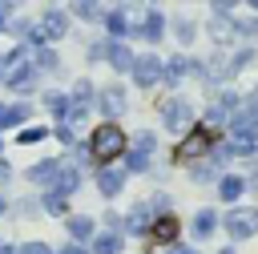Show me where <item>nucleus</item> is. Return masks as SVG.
Instances as JSON below:
<instances>
[{"instance_id":"nucleus-26","label":"nucleus","mask_w":258,"mask_h":254,"mask_svg":"<svg viewBox=\"0 0 258 254\" xmlns=\"http://www.w3.org/2000/svg\"><path fill=\"white\" fill-rule=\"evenodd\" d=\"M230 32H234V24H226V20H210V36L222 44V40H230Z\"/></svg>"},{"instance_id":"nucleus-41","label":"nucleus","mask_w":258,"mask_h":254,"mask_svg":"<svg viewBox=\"0 0 258 254\" xmlns=\"http://www.w3.org/2000/svg\"><path fill=\"white\" fill-rule=\"evenodd\" d=\"M222 254H234V250H222Z\"/></svg>"},{"instance_id":"nucleus-25","label":"nucleus","mask_w":258,"mask_h":254,"mask_svg":"<svg viewBox=\"0 0 258 254\" xmlns=\"http://www.w3.org/2000/svg\"><path fill=\"white\" fill-rule=\"evenodd\" d=\"M44 105H48L56 117H64V113H69V97H64V93H48V97H44Z\"/></svg>"},{"instance_id":"nucleus-14","label":"nucleus","mask_w":258,"mask_h":254,"mask_svg":"<svg viewBox=\"0 0 258 254\" xmlns=\"http://www.w3.org/2000/svg\"><path fill=\"white\" fill-rule=\"evenodd\" d=\"M149 222H153V214H149V206H133V210H129V218H125V226H129L133 234H141V230H149Z\"/></svg>"},{"instance_id":"nucleus-4","label":"nucleus","mask_w":258,"mask_h":254,"mask_svg":"<svg viewBox=\"0 0 258 254\" xmlns=\"http://www.w3.org/2000/svg\"><path fill=\"white\" fill-rule=\"evenodd\" d=\"M89 101H93V85H89V81H77V89H73V97H69V113H64L60 125H69V121H85Z\"/></svg>"},{"instance_id":"nucleus-6","label":"nucleus","mask_w":258,"mask_h":254,"mask_svg":"<svg viewBox=\"0 0 258 254\" xmlns=\"http://www.w3.org/2000/svg\"><path fill=\"white\" fill-rule=\"evenodd\" d=\"M97 109H101L105 117H121V113H125V89H121V85H105V89L97 93Z\"/></svg>"},{"instance_id":"nucleus-3","label":"nucleus","mask_w":258,"mask_h":254,"mask_svg":"<svg viewBox=\"0 0 258 254\" xmlns=\"http://www.w3.org/2000/svg\"><path fill=\"white\" fill-rule=\"evenodd\" d=\"M129 73H133V85H141V89H153V85H161V60H157L153 52L137 56Z\"/></svg>"},{"instance_id":"nucleus-17","label":"nucleus","mask_w":258,"mask_h":254,"mask_svg":"<svg viewBox=\"0 0 258 254\" xmlns=\"http://www.w3.org/2000/svg\"><path fill=\"white\" fill-rule=\"evenodd\" d=\"M218 194H222V202H238V198H242V177L226 173V177L218 181Z\"/></svg>"},{"instance_id":"nucleus-28","label":"nucleus","mask_w":258,"mask_h":254,"mask_svg":"<svg viewBox=\"0 0 258 254\" xmlns=\"http://www.w3.org/2000/svg\"><path fill=\"white\" fill-rule=\"evenodd\" d=\"M64 206H69L64 194H48V198H44V210H48V214H64Z\"/></svg>"},{"instance_id":"nucleus-24","label":"nucleus","mask_w":258,"mask_h":254,"mask_svg":"<svg viewBox=\"0 0 258 254\" xmlns=\"http://www.w3.org/2000/svg\"><path fill=\"white\" fill-rule=\"evenodd\" d=\"M153 141H157L153 133H137V141H133V149H129V153H137V157H145V161H149V153H153Z\"/></svg>"},{"instance_id":"nucleus-11","label":"nucleus","mask_w":258,"mask_h":254,"mask_svg":"<svg viewBox=\"0 0 258 254\" xmlns=\"http://www.w3.org/2000/svg\"><path fill=\"white\" fill-rule=\"evenodd\" d=\"M60 169H64V161H56V157H52V161L32 165V169H28V177H32L36 185H56V181H60Z\"/></svg>"},{"instance_id":"nucleus-8","label":"nucleus","mask_w":258,"mask_h":254,"mask_svg":"<svg viewBox=\"0 0 258 254\" xmlns=\"http://www.w3.org/2000/svg\"><path fill=\"white\" fill-rule=\"evenodd\" d=\"M161 117H165V129H189L194 109H189L185 101H165V105H161Z\"/></svg>"},{"instance_id":"nucleus-35","label":"nucleus","mask_w":258,"mask_h":254,"mask_svg":"<svg viewBox=\"0 0 258 254\" xmlns=\"http://www.w3.org/2000/svg\"><path fill=\"white\" fill-rule=\"evenodd\" d=\"M12 20H8V4H0V28H8Z\"/></svg>"},{"instance_id":"nucleus-39","label":"nucleus","mask_w":258,"mask_h":254,"mask_svg":"<svg viewBox=\"0 0 258 254\" xmlns=\"http://www.w3.org/2000/svg\"><path fill=\"white\" fill-rule=\"evenodd\" d=\"M0 254H12V250H8V246H0Z\"/></svg>"},{"instance_id":"nucleus-20","label":"nucleus","mask_w":258,"mask_h":254,"mask_svg":"<svg viewBox=\"0 0 258 254\" xmlns=\"http://www.w3.org/2000/svg\"><path fill=\"white\" fill-rule=\"evenodd\" d=\"M173 234H177V222H173L169 214H161V218L153 222V238H157V242H173Z\"/></svg>"},{"instance_id":"nucleus-21","label":"nucleus","mask_w":258,"mask_h":254,"mask_svg":"<svg viewBox=\"0 0 258 254\" xmlns=\"http://www.w3.org/2000/svg\"><path fill=\"white\" fill-rule=\"evenodd\" d=\"M105 28H109L113 36H125V32H129V20H125V12H117V8H113V12H105Z\"/></svg>"},{"instance_id":"nucleus-7","label":"nucleus","mask_w":258,"mask_h":254,"mask_svg":"<svg viewBox=\"0 0 258 254\" xmlns=\"http://www.w3.org/2000/svg\"><path fill=\"white\" fill-rule=\"evenodd\" d=\"M97 48H101V60H109V65H113V69H121V73H129V69H133V60H137V56H133L125 44H117V40H105V44H97Z\"/></svg>"},{"instance_id":"nucleus-30","label":"nucleus","mask_w":258,"mask_h":254,"mask_svg":"<svg viewBox=\"0 0 258 254\" xmlns=\"http://www.w3.org/2000/svg\"><path fill=\"white\" fill-rule=\"evenodd\" d=\"M20 141L24 145H32V141H44V129L36 125V129H20Z\"/></svg>"},{"instance_id":"nucleus-19","label":"nucleus","mask_w":258,"mask_h":254,"mask_svg":"<svg viewBox=\"0 0 258 254\" xmlns=\"http://www.w3.org/2000/svg\"><path fill=\"white\" fill-rule=\"evenodd\" d=\"M214 226H218V218H214V210H198V214H194V234H198V238H206V234H214Z\"/></svg>"},{"instance_id":"nucleus-10","label":"nucleus","mask_w":258,"mask_h":254,"mask_svg":"<svg viewBox=\"0 0 258 254\" xmlns=\"http://www.w3.org/2000/svg\"><path fill=\"white\" fill-rule=\"evenodd\" d=\"M36 28H40L44 40H60V36L69 32V16H64V12H44V20H40Z\"/></svg>"},{"instance_id":"nucleus-23","label":"nucleus","mask_w":258,"mask_h":254,"mask_svg":"<svg viewBox=\"0 0 258 254\" xmlns=\"http://www.w3.org/2000/svg\"><path fill=\"white\" fill-rule=\"evenodd\" d=\"M69 234H73L77 242L93 238V218H73V222H69Z\"/></svg>"},{"instance_id":"nucleus-18","label":"nucleus","mask_w":258,"mask_h":254,"mask_svg":"<svg viewBox=\"0 0 258 254\" xmlns=\"http://www.w3.org/2000/svg\"><path fill=\"white\" fill-rule=\"evenodd\" d=\"M93 254H121V234H97Z\"/></svg>"},{"instance_id":"nucleus-22","label":"nucleus","mask_w":258,"mask_h":254,"mask_svg":"<svg viewBox=\"0 0 258 254\" xmlns=\"http://www.w3.org/2000/svg\"><path fill=\"white\" fill-rule=\"evenodd\" d=\"M73 189H77V165H69V161H64L60 181H56V194H73Z\"/></svg>"},{"instance_id":"nucleus-16","label":"nucleus","mask_w":258,"mask_h":254,"mask_svg":"<svg viewBox=\"0 0 258 254\" xmlns=\"http://www.w3.org/2000/svg\"><path fill=\"white\" fill-rule=\"evenodd\" d=\"M185 69H189V60H185V56H181V52H177V56H173V60H169V65H161V77H165V85H177V81H181V73H185Z\"/></svg>"},{"instance_id":"nucleus-5","label":"nucleus","mask_w":258,"mask_h":254,"mask_svg":"<svg viewBox=\"0 0 258 254\" xmlns=\"http://www.w3.org/2000/svg\"><path fill=\"white\" fill-rule=\"evenodd\" d=\"M4 85H12L16 93L36 89V65H32V60H16L12 69H4Z\"/></svg>"},{"instance_id":"nucleus-40","label":"nucleus","mask_w":258,"mask_h":254,"mask_svg":"<svg viewBox=\"0 0 258 254\" xmlns=\"http://www.w3.org/2000/svg\"><path fill=\"white\" fill-rule=\"evenodd\" d=\"M0 214H4V198H0Z\"/></svg>"},{"instance_id":"nucleus-12","label":"nucleus","mask_w":258,"mask_h":254,"mask_svg":"<svg viewBox=\"0 0 258 254\" xmlns=\"http://www.w3.org/2000/svg\"><path fill=\"white\" fill-rule=\"evenodd\" d=\"M254 129H258V113L254 109H242V113L230 117V137H254Z\"/></svg>"},{"instance_id":"nucleus-1","label":"nucleus","mask_w":258,"mask_h":254,"mask_svg":"<svg viewBox=\"0 0 258 254\" xmlns=\"http://www.w3.org/2000/svg\"><path fill=\"white\" fill-rule=\"evenodd\" d=\"M125 149H129V141H125V133H121L117 125H101V129L93 133V141H89V153L101 157V161H109V157H117V153H125Z\"/></svg>"},{"instance_id":"nucleus-29","label":"nucleus","mask_w":258,"mask_h":254,"mask_svg":"<svg viewBox=\"0 0 258 254\" xmlns=\"http://www.w3.org/2000/svg\"><path fill=\"white\" fill-rule=\"evenodd\" d=\"M73 12H77V16H101V8H97V4H89V0H77V4H73Z\"/></svg>"},{"instance_id":"nucleus-32","label":"nucleus","mask_w":258,"mask_h":254,"mask_svg":"<svg viewBox=\"0 0 258 254\" xmlns=\"http://www.w3.org/2000/svg\"><path fill=\"white\" fill-rule=\"evenodd\" d=\"M36 65H40V69H52V65H56V56H52V52H40V56H36Z\"/></svg>"},{"instance_id":"nucleus-13","label":"nucleus","mask_w":258,"mask_h":254,"mask_svg":"<svg viewBox=\"0 0 258 254\" xmlns=\"http://www.w3.org/2000/svg\"><path fill=\"white\" fill-rule=\"evenodd\" d=\"M97 189H101L105 198H117V194H121V173H117V169H101V173H97Z\"/></svg>"},{"instance_id":"nucleus-27","label":"nucleus","mask_w":258,"mask_h":254,"mask_svg":"<svg viewBox=\"0 0 258 254\" xmlns=\"http://www.w3.org/2000/svg\"><path fill=\"white\" fill-rule=\"evenodd\" d=\"M141 32H145L149 40H161V16H157V12H153V16H145V28H141Z\"/></svg>"},{"instance_id":"nucleus-9","label":"nucleus","mask_w":258,"mask_h":254,"mask_svg":"<svg viewBox=\"0 0 258 254\" xmlns=\"http://www.w3.org/2000/svg\"><path fill=\"white\" fill-rule=\"evenodd\" d=\"M206 153H210V133H206V129H198V133H189V137L181 141L177 161H194V157H206Z\"/></svg>"},{"instance_id":"nucleus-36","label":"nucleus","mask_w":258,"mask_h":254,"mask_svg":"<svg viewBox=\"0 0 258 254\" xmlns=\"http://www.w3.org/2000/svg\"><path fill=\"white\" fill-rule=\"evenodd\" d=\"M56 254H85V246H64V250H56Z\"/></svg>"},{"instance_id":"nucleus-34","label":"nucleus","mask_w":258,"mask_h":254,"mask_svg":"<svg viewBox=\"0 0 258 254\" xmlns=\"http://www.w3.org/2000/svg\"><path fill=\"white\" fill-rule=\"evenodd\" d=\"M56 137H60L64 145H73V133H69V125H56Z\"/></svg>"},{"instance_id":"nucleus-15","label":"nucleus","mask_w":258,"mask_h":254,"mask_svg":"<svg viewBox=\"0 0 258 254\" xmlns=\"http://www.w3.org/2000/svg\"><path fill=\"white\" fill-rule=\"evenodd\" d=\"M28 117V105H0V129H12Z\"/></svg>"},{"instance_id":"nucleus-38","label":"nucleus","mask_w":258,"mask_h":254,"mask_svg":"<svg viewBox=\"0 0 258 254\" xmlns=\"http://www.w3.org/2000/svg\"><path fill=\"white\" fill-rule=\"evenodd\" d=\"M250 105H254V109H258V89H254V97H250Z\"/></svg>"},{"instance_id":"nucleus-2","label":"nucleus","mask_w":258,"mask_h":254,"mask_svg":"<svg viewBox=\"0 0 258 254\" xmlns=\"http://www.w3.org/2000/svg\"><path fill=\"white\" fill-rule=\"evenodd\" d=\"M226 234H230V238H250V234H258V210H254V206H234V210L226 214Z\"/></svg>"},{"instance_id":"nucleus-37","label":"nucleus","mask_w":258,"mask_h":254,"mask_svg":"<svg viewBox=\"0 0 258 254\" xmlns=\"http://www.w3.org/2000/svg\"><path fill=\"white\" fill-rule=\"evenodd\" d=\"M165 254H189V250H185V246H169Z\"/></svg>"},{"instance_id":"nucleus-33","label":"nucleus","mask_w":258,"mask_h":254,"mask_svg":"<svg viewBox=\"0 0 258 254\" xmlns=\"http://www.w3.org/2000/svg\"><path fill=\"white\" fill-rule=\"evenodd\" d=\"M177 36H181V40H194V28H189V24L181 20V24H177Z\"/></svg>"},{"instance_id":"nucleus-31","label":"nucleus","mask_w":258,"mask_h":254,"mask_svg":"<svg viewBox=\"0 0 258 254\" xmlns=\"http://www.w3.org/2000/svg\"><path fill=\"white\" fill-rule=\"evenodd\" d=\"M20 254H52L44 242H28V246H20Z\"/></svg>"}]
</instances>
